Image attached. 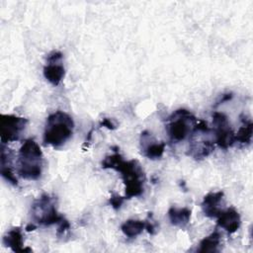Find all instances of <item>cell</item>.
Here are the masks:
<instances>
[{
  "label": "cell",
  "mask_w": 253,
  "mask_h": 253,
  "mask_svg": "<svg viewBox=\"0 0 253 253\" xmlns=\"http://www.w3.org/2000/svg\"><path fill=\"white\" fill-rule=\"evenodd\" d=\"M73 130V119L63 111H56L46 118L43 142L54 148L61 147L72 136Z\"/></svg>",
  "instance_id": "3"
},
{
  "label": "cell",
  "mask_w": 253,
  "mask_h": 253,
  "mask_svg": "<svg viewBox=\"0 0 253 253\" xmlns=\"http://www.w3.org/2000/svg\"><path fill=\"white\" fill-rule=\"evenodd\" d=\"M28 125L26 118L18 117L15 115L0 116V138L1 143L17 141L21 138L25 128Z\"/></svg>",
  "instance_id": "7"
},
{
  "label": "cell",
  "mask_w": 253,
  "mask_h": 253,
  "mask_svg": "<svg viewBox=\"0 0 253 253\" xmlns=\"http://www.w3.org/2000/svg\"><path fill=\"white\" fill-rule=\"evenodd\" d=\"M212 133L215 144L222 149H228L235 143V132L228 121V118L219 112L212 114Z\"/></svg>",
  "instance_id": "8"
},
{
  "label": "cell",
  "mask_w": 253,
  "mask_h": 253,
  "mask_svg": "<svg viewBox=\"0 0 253 253\" xmlns=\"http://www.w3.org/2000/svg\"><path fill=\"white\" fill-rule=\"evenodd\" d=\"M64 75L65 69L62 63V53L58 50H52L46 56L43 76L50 84L57 86L64 78Z\"/></svg>",
  "instance_id": "9"
},
{
  "label": "cell",
  "mask_w": 253,
  "mask_h": 253,
  "mask_svg": "<svg viewBox=\"0 0 253 253\" xmlns=\"http://www.w3.org/2000/svg\"><path fill=\"white\" fill-rule=\"evenodd\" d=\"M102 168L113 169L121 173L125 184L126 200L139 197L143 194L145 174L137 160H124L123 156L116 152L104 158Z\"/></svg>",
  "instance_id": "1"
},
{
  "label": "cell",
  "mask_w": 253,
  "mask_h": 253,
  "mask_svg": "<svg viewBox=\"0 0 253 253\" xmlns=\"http://www.w3.org/2000/svg\"><path fill=\"white\" fill-rule=\"evenodd\" d=\"M242 125L239 127L238 131L235 133V142H238L242 145H249L252 139L253 133V123L250 119L246 118L244 115L240 116Z\"/></svg>",
  "instance_id": "16"
},
{
  "label": "cell",
  "mask_w": 253,
  "mask_h": 253,
  "mask_svg": "<svg viewBox=\"0 0 253 253\" xmlns=\"http://www.w3.org/2000/svg\"><path fill=\"white\" fill-rule=\"evenodd\" d=\"M3 244L9 247L13 252H31L32 249L24 246V237L22 229L19 226L11 228L3 237Z\"/></svg>",
  "instance_id": "14"
},
{
  "label": "cell",
  "mask_w": 253,
  "mask_h": 253,
  "mask_svg": "<svg viewBox=\"0 0 253 253\" xmlns=\"http://www.w3.org/2000/svg\"><path fill=\"white\" fill-rule=\"evenodd\" d=\"M125 200H126L125 197L119 196L117 194H113V195H111V197L109 199V204L112 206V208L114 210L118 211L122 207V205L124 204Z\"/></svg>",
  "instance_id": "19"
},
{
  "label": "cell",
  "mask_w": 253,
  "mask_h": 253,
  "mask_svg": "<svg viewBox=\"0 0 253 253\" xmlns=\"http://www.w3.org/2000/svg\"><path fill=\"white\" fill-rule=\"evenodd\" d=\"M37 228V225L33 224V223H29L27 226H26V231H33Z\"/></svg>",
  "instance_id": "23"
},
{
  "label": "cell",
  "mask_w": 253,
  "mask_h": 253,
  "mask_svg": "<svg viewBox=\"0 0 253 253\" xmlns=\"http://www.w3.org/2000/svg\"><path fill=\"white\" fill-rule=\"evenodd\" d=\"M12 157L13 152L11 149L6 146L5 143H1V176L10 184L17 186L18 179L12 166Z\"/></svg>",
  "instance_id": "13"
},
{
  "label": "cell",
  "mask_w": 253,
  "mask_h": 253,
  "mask_svg": "<svg viewBox=\"0 0 253 253\" xmlns=\"http://www.w3.org/2000/svg\"><path fill=\"white\" fill-rule=\"evenodd\" d=\"M168 217L172 225L184 229L190 222L191 210L188 208L171 207L168 210Z\"/></svg>",
  "instance_id": "15"
},
{
  "label": "cell",
  "mask_w": 253,
  "mask_h": 253,
  "mask_svg": "<svg viewBox=\"0 0 253 253\" xmlns=\"http://www.w3.org/2000/svg\"><path fill=\"white\" fill-rule=\"evenodd\" d=\"M220 245V233L217 229L203 238L199 244L198 252H216Z\"/></svg>",
  "instance_id": "17"
},
{
  "label": "cell",
  "mask_w": 253,
  "mask_h": 253,
  "mask_svg": "<svg viewBox=\"0 0 253 253\" xmlns=\"http://www.w3.org/2000/svg\"><path fill=\"white\" fill-rule=\"evenodd\" d=\"M216 224L218 227L224 229L227 233H234L238 230L241 224L240 214L232 207L223 209L216 217Z\"/></svg>",
  "instance_id": "12"
},
{
  "label": "cell",
  "mask_w": 253,
  "mask_h": 253,
  "mask_svg": "<svg viewBox=\"0 0 253 253\" xmlns=\"http://www.w3.org/2000/svg\"><path fill=\"white\" fill-rule=\"evenodd\" d=\"M100 126H105V127H107L108 129H116L117 128V126H116V125L114 124V122L111 120V119H109V118H104V119H102V121L100 122Z\"/></svg>",
  "instance_id": "21"
},
{
  "label": "cell",
  "mask_w": 253,
  "mask_h": 253,
  "mask_svg": "<svg viewBox=\"0 0 253 253\" xmlns=\"http://www.w3.org/2000/svg\"><path fill=\"white\" fill-rule=\"evenodd\" d=\"M121 229L126 236L129 238L136 237L145 229V220L127 219L121 225Z\"/></svg>",
  "instance_id": "18"
},
{
  "label": "cell",
  "mask_w": 253,
  "mask_h": 253,
  "mask_svg": "<svg viewBox=\"0 0 253 253\" xmlns=\"http://www.w3.org/2000/svg\"><path fill=\"white\" fill-rule=\"evenodd\" d=\"M156 228H157V224H156L155 220L153 219L152 214L149 212L147 218L145 219V229H146V231H147L149 234L153 235V234L156 233V230H157Z\"/></svg>",
  "instance_id": "20"
},
{
  "label": "cell",
  "mask_w": 253,
  "mask_h": 253,
  "mask_svg": "<svg viewBox=\"0 0 253 253\" xmlns=\"http://www.w3.org/2000/svg\"><path fill=\"white\" fill-rule=\"evenodd\" d=\"M43 166V155L40 145L32 138L26 139L19 149L17 173L26 180L41 178Z\"/></svg>",
  "instance_id": "2"
},
{
  "label": "cell",
  "mask_w": 253,
  "mask_h": 253,
  "mask_svg": "<svg viewBox=\"0 0 253 253\" xmlns=\"http://www.w3.org/2000/svg\"><path fill=\"white\" fill-rule=\"evenodd\" d=\"M215 141L212 129L203 120H198L189 135V148L187 154L195 160H202L214 150Z\"/></svg>",
  "instance_id": "4"
},
{
  "label": "cell",
  "mask_w": 253,
  "mask_h": 253,
  "mask_svg": "<svg viewBox=\"0 0 253 253\" xmlns=\"http://www.w3.org/2000/svg\"><path fill=\"white\" fill-rule=\"evenodd\" d=\"M140 149L143 156L148 159L155 160L162 157L165 150V142L158 141L148 130H143L140 133Z\"/></svg>",
  "instance_id": "10"
},
{
  "label": "cell",
  "mask_w": 253,
  "mask_h": 253,
  "mask_svg": "<svg viewBox=\"0 0 253 253\" xmlns=\"http://www.w3.org/2000/svg\"><path fill=\"white\" fill-rule=\"evenodd\" d=\"M223 192H210L204 197L202 202V210L204 214L209 218H216L222 211L221 203L223 200Z\"/></svg>",
  "instance_id": "11"
},
{
  "label": "cell",
  "mask_w": 253,
  "mask_h": 253,
  "mask_svg": "<svg viewBox=\"0 0 253 253\" xmlns=\"http://www.w3.org/2000/svg\"><path fill=\"white\" fill-rule=\"evenodd\" d=\"M232 97H233L232 93H226V94H223V95H222V98L217 102V104H216V105H219V104H222V103H224V102H226V101H229V100H231V99H232Z\"/></svg>",
  "instance_id": "22"
},
{
  "label": "cell",
  "mask_w": 253,
  "mask_h": 253,
  "mask_svg": "<svg viewBox=\"0 0 253 253\" xmlns=\"http://www.w3.org/2000/svg\"><path fill=\"white\" fill-rule=\"evenodd\" d=\"M198 119L186 109L174 111L166 120V131L172 142H180L187 138L195 127Z\"/></svg>",
  "instance_id": "6"
},
{
  "label": "cell",
  "mask_w": 253,
  "mask_h": 253,
  "mask_svg": "<svg viewBox=\"0 0 253 253\" xmlns=\"http://www.w3.org/2000/svg\"><path fill=\"white\" fill-rule=\"evenodd\" d=\"M56 198L48 194H42L36 199L31 207V215L34 221L41 225L57 226L66 220V218L57 211Z\"/></svg>",
  "instance_id": "5"
}]
</instances>
